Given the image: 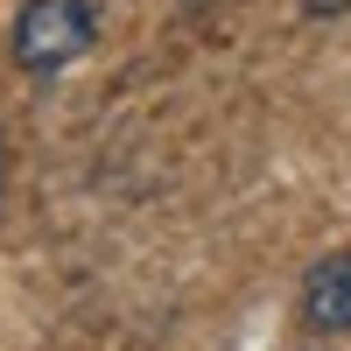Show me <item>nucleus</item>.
I'll use <instances>...</instances> for the list:
<instances>
[{
  "label": "nucleus",
  "mask_w": 351,
  "mask_h": 351,
  "mask_svg": "<svg viewBox=\"0 0 351 351\" xmlns=\"http://www.w3.org/2000/svg\"><path fill=\"white\" fill-rule=\"evenodd\" d=\"M302 324L324 337H351V253H330L302 274Z\"/></svg>",
  "instance_id": "f03ea898"
},
{
  "label": "nucleus",
  "mask_w": 351,
  "mask_h": 351,
  "mask_svg": "<svg viewBox=\"0 0 351 351\" xmlns=\"http://www.w3.org/2000/svg\"><path fill=\"white\" fill-rule=\"evenodd\" d=\"M92 43H99V8L92 0H21V14H14V64L28 77L71 71Z\"/></svg>",
  "instance_id": "f257e3e1"
},
{
  "label": "nucleus",
  "mask_w": 351,
  "mask_h": 351,
  "mask_svg": "<svg viewBox=\"0 0 351 351\" xmlns=\"http://www.w3.org/2000/svg\"><path fill=\"white\" fill-rule=\"evenodd\" d=\"M344 8H351V0H302V14H309V21H337Z\"/></svg>",
  "instance_id": "7ed1b4c3"
}]
</instances>
